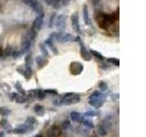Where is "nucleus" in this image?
Instances as JSON below:
<instances>
[{"label":"nucleus","mask_w":146,"mask_h":137,"mask_svg":"<svg viewBox=\"0 0 146 137\" xmlns=\"http://www.w3.org/2000/svg\"><path fill=\"white\" fill-rule=\"evenodd\" d=\"M36 98V90H29V95H27V100H31V99H34Z\"/></svg>","instance_id":"obj_30"},{"label":"nucleus","mask_w":146,"mask_h":137,"mask_svg":"<svg viewBox=\"0 0 146 137\" xmlns=\"http://www.w3.org/2000/svg\"><path fill=\"white\" fill-rule=\"evenodd\" d=\"M3 53H4V51H3V50H2V49L0 48V56H2V55H3Z\"/></svg>","instance_id":"obj_40"},{"label":"nucleus","mask_w":146,"mask_h":137,"mask_svg":"<svg viewBox=\"0 0 146 137\" xmlns=\"http://www.w3.org/2000/svg\"><path fill=\"white\" fill-rule=\"evenodd\" d=\"M34 110H35V112L36 113V115H38V116H43L45 114V109L42 105H40V104H36L34 107Z\"/></svg>","instance_id":"obj_16"},{"label":"nucleus","mask_w":146,"mask_h":137,"mask_svg":"<svg viewBox=\"0 0 146 137\" xmlns=\"http://www.w3.org/2000/svg\"><path fill=\"white\" fill-rule=\"evenodd\" d=\"M53 104L55 105V106H61L62 103H61V98L59 97L56 100H53Z\"/></svg>","instance_id":"obj_34"},{"label":"nucleus","mask_w":146,"mask_h":137,"mask_svg":"<svg viewBox=\"0 0 146 137\" xmlns=\"http://www.w3.org/2000/svg\"><path fill=\"white\" fill-rule=\"evenodd\" d=\"M39 48H40L41 52H42V54L44 55L45 57H49V53H48L47 48H46V45L44 43H41L40 46H39Z\"/></svg>","instance_id":"obj_22"},{"label":"nucleus","mask_w":146,"mask_h":137,"mask_svg":"<svg viewBox=\"0 0 146 137\" xmlns=\"http://www.w3.org/2000/svg\"><path fill=\"white\" fill-rule=\"evenodd\" d=\"M35 128L36 127H34L33 125H31V124H29V123L26 122V123H24V124H21L18 127L15 128L12 132L16 134H25L27 132L33 131Z\"/></svg>","instance_id":"obj_5"},{"label":"nucleus","mask_w":146,"mask_h":137,"mask_svg":"<svg viewBox=\"0 0 146 137\" xmlns=\"http://www.w3.org/2000/svg\"><path fill=\"white\" fill-rule=\"evenodd\" d=\"M46 92L43 90H36V98L38 100H43L46 98Z\"/></svg>","instance_id":"obj_23"},{"label":"nucleus","mask_w":146,"mask_h":137,"mask_svg":"<svg viewBox=\"0 0 146 137\" xmlns=\"http://www.w3.org/2000/svg\"><path fill=\"white\" fill-rule=\"evenodd\" d=\"M90 97H98V98H100V99H102V100H105V95L102 92H100V91H94V92L90 95Z\"/></svg>","instance_id":"obj_26"},{"label":"nucleus","mask_w":146,"mask_h":137,"mask_svg":"<svg viewBox=\"0 0 146 137\" xmlns=\"http://www.w3.org/2000/svg\"><path fill=\"white\" fill-rule=\"evenodd\" d=\"M54 23L57 29H59V31H63L66 27V17L64 15H58Z\"/></svg>","instance_id":"obj_8"},{"label":"nucleus","mask_w":146,"mask_h":137,"mask_svg":"<svg viewBox=\"0 0 146 137\" xmlns=\"http://www.w3.org/2000/svg\"><path fill=\"white\" fill-rule=\"evenodd\" d=\"M103 102H104V100L98 98V97H90V98H89L90 105L94 107L95 109H99V108L102 107L103 105Z\"/></svg>","instance_id":"obj_9"},{"label":"nucleus","mask_w":146,"mask_h":137,"mask_svg":"<svg viewBox=\"0 0 146 137\" xmlns=\"http://www.w3.org/2000/svg\"><path fill=\"white\" fill-rule=\"evenodd\" d=\"M83 125L87 128V129H92V128H94V124H93V122H91L90 120H84L83 122Z\"/></svg>","instance_id":"obj_24"},{"label":"nucleus","mask_w":146,"mask_h":137,"mask_svg":"<svg viewBox=\"0 0 146 137\" xmlns=\"http://www.w3.org/2000/svg\"><path fill=\"white\" fill-rule=\"evenodd\" d=\"M90 52L91 55H92V56H94L95 58H97L98 59H100V61H103V59H104V57L102 56V54H100L99 51H97V50L91 49V50H90Z\"/></svg>","instance_id":"obj_19"},{"label":"nucleus","mask_w":146,"mask_h":137,"mask_svg":"<svg viewBox=\"0 0 146 137\" xmlns=\"http://www.w3.org/2000/svg\"><path fill=\"white\" fill-rule=\"evenodd\" d=\"M118 19V15L116 14H105V13H100L97 17V22L100 26L103 29H108L109 27L112 25L114 22Z\"/></svg>","instance_id":"obj_1"},{"label":"nucleus","mask_w":146,"mask_h":137,"mask_svg":"<svg viewBox=\"0 0 146 137\" xmlns=\"http://www.w3.org/2000/svg\"><path fill=\"white\" fill-rule=\"evenodd\" d=\"M43 22H44V13L40 14V15H38L34 19L33 24H32V30L36 32L39 31L43 26Z\"/></svg>","instance_id":"obj_6"},{"label":"nucleus","mask_w":146,"mask_h":137,"mask_svg":"<svg viewBox=\"0 0 146 137\" xmlns=\"http://www.w3.org/2000/svg\"><path fill=\"white\" fill-rule=\"evenodd\" d=\"M0 137H5V132H0Z\"/></svg>","instance_id":"obj_39"},{"label":"nucleus","mask_w":146,"mask_h":137,"mask_svg":"<svg viewBox=\"0 0 146 137\" xmlns=\"http://www.w3.org/2000/svg\"><path fill=\"white\" fill-rule=\"evenodd\" d=\"M55 17H56V14L53 13L52 15H51V17H50V18H49V24H48L49 27H53L54 22H55Z\"/></svg>","instance_id":"obj_32"},{"label":"nucleus","mask_w":146,"mask_h":137,"mask_svg":"<svg viewBox=\"0 0 146 137\" xmlns=\"http://www.w3.org/2000/svg\"><path fill=\"white\" fill-rule=\"evenodd\" d=\"M15 100H16V102H17V103L21 104V103H25V102H27V99L25 97V96H22V95L20 94Z\"/></svg>","instance_id":"obj_25"},{"label":"nucleus","mask_w":146,"mask_h":137,"mask_svg":"<svg viewBox=\"0 0 146 137\" xmlns=\"http://www.w3.org/2000/svg\"><path fill=\"white\" fill-rule=\"evenodd\" d=\"M70 72L73 75H79L83 70V64L79 62V61H74L70 64Z\"/></svg>","instance_id":"obj_7"},{"label":"nucleus","mask_w":146,"mask_h":137,"mask_svg":"<svg viewBox=\"0 0 146 137\" xmlns=\"http://www.w3.org/2000/svg\"><path fill=\"white\" fill-rule=\"evenodd\" d=\"M62 126H63L64 129H68V128L70 126V121H68V120L64 121L63 123H62Z\"/></svg>","instance_id":"obj_36"},{"label":"nucleus","mask_w":146,"mask_h":137,"mask_svg":"<svg viewBox=\"0 0 146 137\" xmlns=\"http://www.w3.org/2000/svg\"><path fill=\"white\" fill-rule=\"evenodd\" d=\"M48 137H58L61 135V129L58 125H53L47 132Z\"/></svg>","instance_id":"obj_10"},{"label":"nucleus","mask_w":146,"mask_h":137,"mask_svg":"<svg viewBox=\"0 0 146 137\" xmlns=\"http://www.w3.org/2000/svg\"><path fill=\"white\" fill-rule=\"evenodd\" d=\"M55 39L57 41L60 43H65V42H70L73 41L75 39L70 33H63V31H58V33L55 32Z\"/></svg>","instance_id":"obj_3"},{"label":"nucleus","mask_w":146,"mask_h":137,"mask_svg":"<svg viewBox=\"0 0 146 137\" xmlns=\"http://www.w3.org/2000/svg\"><path fill=\"white\" fill-rule=\"evenodd\" d=\"M44 44L45 45H47L48 47L51 49V51L53 52V54L54 55H58V49L56 48V46L54 45V43H53V39H51L50 38H48V39H47L45 40V42H44Z\"/></svg>","instance_id":"obj_13"},{"label":"nucleus","mask_w":146,"mask_h":137,"mask_svg":"<svg viewBox=\"0 0 146 137\" xmlns=\"http://www.w3.org/2000/svg\"><path fill=\"white\" fill-rule=\"evenodd\" d=\"M99 87H100V89L103 91V92H105V91L108 90V85H107L106 82H104V81H100L99 83Z\"/></svg>","instance_id":"obj_27"},{"label":"nucleus","mask_w":146,"mask_h":137,"mask_svg":"<svg viewBox=\"0 0 146 137\" xmlns=\"http://www.w3.org/2000/svg\"><path fill=\"white\" fill-rule=\"evenodd\" d=\"M25 2L27 3V6H29L32 8V10L35 13L38 14V15L44 13L42 5H41V3L38 1V0H25Z\"/></svg>","instance_id":"obj_4"},{"label":"nucleus","mask_w":146,"mask_h":137,"mask_svg":"<svg viewBox=\"0 0 146 137\" xmlns=\"http://www.w3.org/2000/svg\"><path fill=\"white\" fill-rule=\"evenodd\" d=\"M83 18L85 21V24L88 26H91V20L90 18V15H89V9L87 5H84L83 6Z\"/></svg>","instance_id":"obj_15"},{"label":"nucleus","mask_w":146,"mask_h":137,"mask_svg":"<svg viewBox=\"0 0 146 137\" xmlns=\"http://www.w3.org/2000/svg\"><path fill=\"white\" fill-rule=\"evenodd\" d=\"M94 137H97V136H94Z\"/></svg>","instance_id":"obj_41"},{"label":"nucleus","mask_w":146,"mask_h":137,"mask_svg":"<svg viewBox=\"0 0 146 137\" xmlns=\"http://www.w3.org/2000/svg\"><path fill=\"white\" fill-rule=\"evenodd\" d=\"M99 115V112L96 111H88L84 113L85 117H90V116H97Z\"/></svg>","instance_id":"obj_31"},{"label":"nucleus","mask_w":146,"mask_h":137,"mask_svg":"<svg viewBox=\"0 0 146 137\" xmlns=\"http://www.w3.org/2000/svg\"><path fill=\"white\" fill-rule=\"evenodd\" d=\"M46 93H48V94H52V95H57L58 92H57V90H44Z\"/></svg>","instance_id":"obj_37"},{"label":"nucleus","mask_w":146,"mask_h":137,"mask_svg":"<svg viewBox=\"0 0 146 137\" xmlns=\"http://www.w3.org/2000/svg\"><path fill=\"white\" fill-rule=\"evenodd\" d=\"M70 119L73 122H76L78 123H82V122L84 121V117L78 112H72L70 113Z\"/></svg>","instance_id":"obj_12"},{"label":"nucleus","mask_w":146,"mask_h":137,"mask_svg":"<svg viewBox=\"0 0 146 137\" xmlns=\"http://www.w3.org/2000/svg\"><path fill=\"white\" fill-rule=\"evenodd\" d=\"M108 65L106 63H103V64H102V65H100V68H103V70H107V68H109V67H107Z\"/></svg>","instance_id":"obj_38"},{"label":"nucleus","mask_w":146,"mask_h":137,"mask_svg":"<svg viewBox=\"0 0 146 137\" xmlns=\"http://www.w3.org/2000/svg\"><path fill=\"white\" fill-rule=\"evenodd\" d=\"M36 65L38 66L39 68H41L43 66H44V57L43 56H38L36 58Z\"/></svg>","instance_id":"obj_20"},{"label":"nucleus","mask_w":146,"mask_h":137,"mask_svg":"<svg viewBox=\"0 0 146 137\" xmlns=\"http://www.w3.org/2000/svg\"><path fill=\"white\" fill-rule=\"evenodd\" d=\"M15 88L17 90V91L19 92V94H21L22 96H25L26 95V91L24 90V89L22 88V86L20 84V82H16V84H15Z\"/></svg>","instance_id":"obj_21"},{"label":"nucleus","mask_w":146,"mask_h":137,"mask_svg":"<svg viewBox=\"0 0 146 137\" xmlns=\"http://www.w3.org/2000/svg\"><path fill=\"white\" fill-rule=\"evenodd\" d=\"M19 95L20 94L17 93V92H12V93L9 94V98H10V100H15Z\"/></svg>","instance_id":"obj_35"},{"label":"nucleus","mask_w":146,"mask_h":137,"mask_svg":"<svg viewBox=\"0 0 146 137\" xmlns=\"http://www.w3.org/2000/svg\"><path fill=\"white\" fill-rule=\"evenodd\" d=\"M60 98L62 105H67V106L76 104L80 100V96L76 93H67Z\"/></svg>","instance_id":"obj_2"},{"label":"nucleus","mask_w":146,"mask_h":137,"mask_svg":"<svg viewBox=\"0 0 146 137\" xmlns=\"http://www.w3.org/2000/svg\"><path fill=\"white\" fill-rule=\"evenodd\" d=\"M0 125L4 128V130L6 132H12L13 131L12 126L10 125V123H9V122L7 119H2V120L0 121Z\"/></svg>","instance_id":"obj_14"},{"label":"nucleus","mask_w":146,"mask_h":137,"mask_svg":"<svg viewBox=\"0 0 146 137\" xmlns=\"http://www.w3.org/2000/svg\"><path fill=\"white\" fill-rule=\"evenodd\" d=\"M99 134H100V136H105V135H107L108 131L105 129L102 125H100L99 126Z\"/></svg>","instance_id":"obj_29"},{"label":"nucleus","mask_w":146,"mask_h":137,"mask_svg":"<svg viewBox=\"0 0 146 137\" xmlns=\"http://www.w3.org/2000/svg\"><path fill=\"white\" fill-rule=\"evenodd\" d=\"M26 122L29 123V124H31V125H33L34 127L38 126V122L36 121V119H35L34 117H32V116L27 117V121H26Z\"/></svg>","instance_id":"obj_18"},{"label":"nucleus","mask_w":146,"mask_h":137,"mask_svg":"<svg viewBox=\"0 0 146 137\" xmlns=\"http://www.w3.org/2000/svg\"><path fill=\"white\" fill-rule=\"evenodd\" d=\"M108 62H110V63H112L113 65H115V66H120V61H119L118 59H116V58H110V59H108Z\"/></svg>","instance_id":"obj_28"},{"label":"nucleus","mask_w":146,"mask_h":137,"mask_svg":"<svg viewBox=\"0 0 146 137\" xmlns=\"http://www.w3.org/2000/svg\"><path fill=\"white\" fill-rule=\"evenodd\" d=\"M11 110L7 107H0V115H2L4 117L9 116L11 114Z\"/></svg>","instance_id":"obj_17"},{"label":"nucleus","mask_w":146,"mask_h":137,"mask_svg":"<svg viewBox=\"0 0 146 137\" xmlns=\"http://www.w3.org/2000/svg\"><path fill=\"white\" fill-rule=\"evenodd\" d=\"M71 24L72 27L78 34L80 33V23H79V16L77 14H73L71 16Z\"/></svg>","instance_id":"obj_11"},{"label":"nucleus","mask_w":146,"mask_h":137,"mask_svg":"<svg viewBox=\"0 0 146 137\" xmlns=\"http://www.w3.org/2000/svg\"><path fill=\"white\" fill-rule=\"evenodd\" d=\"M32 65V59H31V55H27L26 57V65L25 66H31Z\"/></svg>","instance_id":"obj_33"}]
</instances>
